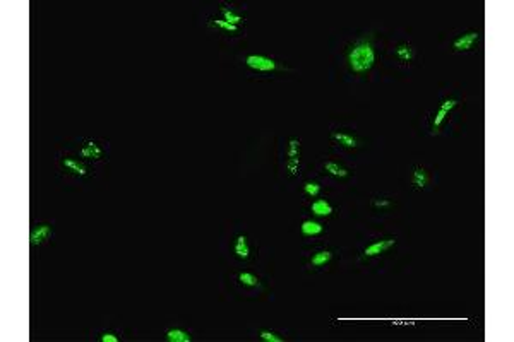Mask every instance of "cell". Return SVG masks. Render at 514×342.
Returning a JSON list of instances; mask_svg holds the SVG:
<instances>
[{
	"label": "cell",
	"instance_id": "obj_15",
	"mask_svg": "<svg viewBox=\"0 0 514 342\" xmlns=\"http://www.w3.org/2000/svg\"><path fill=\"white\" fill-rule=\"evenodd\" d=\"M394 53H396V57L401 60V62H411L413 57H415V50H413V46L410 45V43H401V45H398L396 50H394Z\"/></svg>",
	"mask_w": 514,
	"mask_h": 342
},
{
	"label": "cell",
	"instance_id": "obj_9",
	"mask_svg": "<svg viewBox=\"0 0 514 342\" xmlns=\"http://www.w3.org/2000/svg\"><path fill=\"white\" fill-rule=\"evenodd\" d=\"M62 166L66 168L67 171H70L72 175H77V176H86L89 173L88 166H86L84 163H81V161L74 159V157H64Z\"/></svg>",
	"mask_w": 514,
	"mask_h": 342
},
{
	"label": "cell",
	"instance_id": "obj_12",
	"mask_svg": "<svg viewBox=\"0 0 514 342\" xmlns=\"http://www.w3.org/2000/svg\"><path fill=\"white\" fill-rule=\"evenodd\" d=\"M300 231L304 236H317L324 231V226L317 221H312V219H307V221L302 222L300 226Z\"/></svg>",
	"mask_w": 514,
	"mask_h": 342
},
{
	"label": "cell",
	"instance_id": "obj_19",
	"mask_svg": "<svg viewBox=\"0 0 514 342\" xmlns=\"http://www.w3.org/2000/svg\"><path fill=\"white\" fill-rule=\"evenodd\" d=\"M239 282L245 287H257L259 286V277L250 272H240L239 274Z\"/></svg>",
	"mask_w": 514,
	"mask_h": 342
},
{
	"label": "cell",
	"instance_id": "obj_21",
	"mask_svg": "<svg viewBox=\"0 0 514 342\" xmlns=\"http://www.w3.org/2000/svg\"><path fill=\"white\" fill-rule=\"evenodd\" d=\"M221 14L223 17H225V21H228L230 24H235V26H239L240 23H242V16H239L237 12H233L232 9H226V7H223L221 9Z\"/></svg>",
	"mask_w": 514,
	"mask_h": 342
},
{
	"label": "cell",
	"instance_id": "obj_20",
	"mask_svg": "<svg viewBox=\"0 0 514 342\" xmlns=\"http://www.w3.org/2000/svg\"><path fill=\"white\" fill-rule=\"evenodd\" d=\"M209 24L214 28H218V30L225 31V33H237V31H239V26L230 24L228 21H225V19H211Z\"/></svg>",
	"mask_w": 514,
	"mask_h": 342
},
{
	"label": "cell",
	"instance_id": "obj_6",
	"mask_svg": "<svg viewBox=\"0 0 514 342\" xmlns=\"http://www.w3.org/2000/svg\"><path fill=\"white\" fill-rule=\"evenodd\" d=\"M103 154H105L103 147L100 146L98 142H95V140H88V142H86L84 146L81 147V156L86 157V159L98 161V159H102V157H103Z\"/></svg>",
	"mask_w": 514,
	"mask_h": 342
},
{
	"label": "cell",
	"instance_id": "obj_5",
	"mask_svg": "<svg viewBox=\"0 0 514 342\" xmlns=\"http://www.w3.org/2000/svg\"><path fill=\"white\" fill-rule=\"evenodd\" d=\"M478 38H480V34H478L477 31H470V33L456 38L454 43H452V46H454L456 52H466V50L473 48V45L478 41Z\"/></svg>",
	"mask_w": 514,
	"mask_h": 342
},
{
	"label": "cell",
	"instance_id": "obj_7",
	"mask_svg": "<svg viewBox=\"0 0 514 342\" xmlns=\"http://www.w3.org/2000/svg\"><path fill=\"white\" fill-rule=\"evenodd\" d=\"M52 236V226L50 224H38L36 228L31 231V236H30V241L33 247H38V245L45 243L46 240Z\"/></svg>",
	"mask_w": 514,
	"mask_h": 342
},
{
	"label": "cell",
	"instance_id": "obj_24",
	"mask_svg": "<svg viewBox=\"0 0 514 342\" xmlns=\"http://www.w3.org/2000/svg\"><path fill=\"white\" fill-rule=\"evenodd\" d=\"M100 339H102V342H118V337L115 336V334H111V332L102 334V337H100Z\"/></svg>",
	"mask_w": 514,
	"mask_h": 342
},
{
	"label": "cell",
	"instance_id": "obj_22",
	"mask_svg": "<svg viewBox=\"0 0 514 342\" xmlns=\"http://www.w3.org/2000/svg\"><path fill=\"white\" fill-rule=\"evenodd\" d=\"M304 192L307 193L308 197H317L321 193V185L317 182H307L304 183Z\"/></svg>",
	"mask_w": 514,
	"mask_h": 342
},
{
	"label": "cell",
	"instance_id": "obj_18",
	"mask_svg": "<svg viewBox=\"0 0 514 342\" xmlns=\"http://www.w3.org/2000/svg\"><path fill=\"white\" fill-rule=\"evenodd\" d=\"M167 341L170 342H190L192 337L189 336V332L182 329H170L167 330Z\"/></svg>",
	"mask_w": 514,
	"mask_h": 342
},
{
	"label": "cell",
	"instance_id": "obj_1",
	"mask_svg": "<svg viewBox=\"0 0 514 342\" xmlns=\"http://www.w3.org/2000/svg\"><path fill=\"white\" fill-rule=\"evenodd\" d=\"M348 67L355 74H367L376 63V50L367 39H358L346 55Z\"/></svg>",
	"mask_w": 514,
	"mask_h": 342
},
{
	"label": "cell",
	"instance_id": "obj_8",
	"mask_svg": "<svg viewBox=\"0 0 514 342\" xmlns=\"http://www.w3.org/2000/svg\"><path fill=\"white\" fill-rule=\"evenodd\" d=\"M396 243V240H380V241H376V243L369 245L367 248L364 250V255L365 257H377V255L384 253L386 250H389L393 245Z\"/></svg>",
	"mask_w": 514,
	"mask_h": 342
},
{
	"label": "cell",
	"instance_id": "obj_2",
	"mask_svg": "<svg viewBox=\"0 0 514 342\" xmlns=\"http://www.w3.org/2000/svg\"><path fill=\"white\" fill-rule=\"evenodd\" d=\"M286 170L292 176H297L300 173V140L290 139L288 140V149H286Z\"/></svg>",
	"mask_w": 514,
	"mask_h": 342
},
{
	"label": "cell",
	"instance_id": "obj_4",
	"mask_svg": "<svg viewBox=\"0 0 514 342\" xmlns=\"http://www.w3.org/2000/svg\"><path fill=\"white\" fill-rule=\"evenodd\" d=\"M458 103H459L458 99H445V101L441 103L439 110H437V113H436V118H434V122H432V132H434V134H437V132H439L442 122H444L445 118L449 117V111H451L452 108L458 106Z\"/></svg>",
	"mask_w": 514,
	"mask_h": 342
},
{
	"label": "cell",
	"instance_id": "obj_3",
	"mask_svg": "<svg viewBox=\"0 0 514 342\" xmlns=\"http://www.w3.org/2000/svg\"><path fill=\"white\" fill-rule=\"evenodd\" d=\"M245 65L257 72H273L278 68L276 60L269 59V57L266 55H249L245 59Z\"/></svg>",
	"mask_w": 514,
	"mask_h": 342
},
{
	"label": "cell",
	"instance_id": "obj_25",
	"mask_svg": "<svg viewBox=\"0 0 514 342\" xmlns=\"http://www.w3.org/2000/svg\"><path fill=\"white\" fill-rule=\"evenodd\" d=\"M389 205H391V200H387V199H376L374 200V207H377V209L389 207Z\"/></svg>",
	"mask_w": 514,
	"mask_h": 342
},
{
	"label": "cell",
	"instance_id": "obj_14",
	"mask_svg": "<svg viewBox=\"0 0 514 342\" xmlns=\"http://www.w3.org/2000/svg\"><path fill=\"white\" fill-rule=\"evenodd\" d=\"M333 139H334V142H338L343 147H348V149H353V147L358 146V140L355 139L351 134H346V132H334Z\"/></svg>",
	"mask_w": 514,
	"mask_h": 342
},
{
	"label": "cell",
	"instance_id": "obj_23",
	"mask_svg": "<svg viewBox=\"0 0 514 342\" xmlns=\"http://www.w3.org/2000/svg\"><path fill=\"white\" fill-rule=\"evenodd\" d=\"M259 337L266 342H283V337H279L278 334H274L273 330H261Z\"/></svg>",
	"mask_w": 514,
	"mask_h": 342
},
{
	"label": "cell",
	"instance_id": "obj_13",
	"mask_svg": "<svg viewBox=\"0 0 514 342\" xmlns=\"http://www.w3.org/2000/svg\"><path fill=\"white\" fill-rule=\"evenodd\" d=\"M411 185L415 187V188H425V187L429 185V175H427V171L423 170L422 166H416L415 170H413Z\"/></svg>",
	"mask_w": 514,
	"mask_h": 342
},
{
	"label": "cell",
	"instance_id": "obj_11",
	"mask_svg": "<svg viewBox=\"0 0 514 342\" xmlns=\"http://www.w3.org/2000/svg\"><path fill=\"white\" fill-rule=\"evenodd\" d=\"M310 211H312V214L319 216V218H328V216H331L334 212V209L326 199H317L312 202Z\"/></svg>",
	"mask_w": 514,
	"mask_h": 342
},
{
	"label": "cell",
	"instance_id": "obj_16",
	"mask_svg": "<svg viewBox=\"0 0 514 342\" xmlns=\"http://www.w3.org/2000/svg\"><path fill=\"white\" fill-rule=\"evenodd\" d=\"M333 258V251L329 250H319L312 255L310 258V267H324L326 264Z\"/></svg>",
	"mask_w": 514,
	"mask_h": 342
},
{
	"label": "cell",
	"instance_id": "obj_10",
	"mask_svg": "<svg viewBox=\"0 0 514 342\" xmlns=\"http://www.w3.org/2000/svg\"><path fill=\"white\" fill-rule=\"evenodd\" d=\"M233 251L239 258L242 260H247L250 257V247H249V238L245 235H240L237 236L235 245H233Z\"/></svg>",
	"mask_w": 514,
	"mask_h": 342
},
{
	"label": "cell",
	"instance_id": "obj_17",
	"mask_svg": "<svg viewBox=\"0 0 514 342\" xmlns=\"http://www.w3.org/2000/svg\"><path fill=\"white\" fill-rule=\"evenodd\" d=\"M324 171H328L329 175H333V176H338V178H346V176L350 175V171H348L346 168L340 166V164L334 163V161H326Z\"/></svg>",
	"mask_w": 514,
	"mask_h": 342
}]
</instances>
